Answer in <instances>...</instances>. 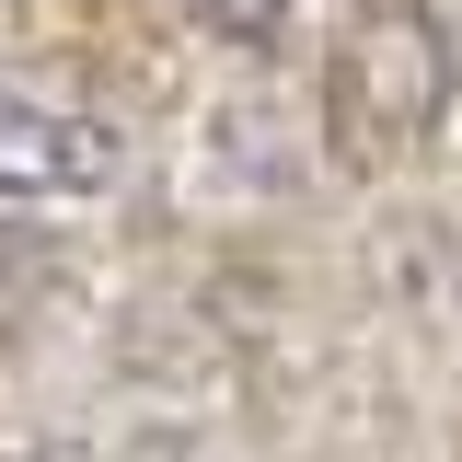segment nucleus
Wrapping results in <instances>:
<instances>
[{"instance_id":"7ed1b4c3","label":"nucleus","mask_w":462,"mask_h":462,"mask_svg":"<svg viewBox=\"0 0 462 462\" xmlns=\"http://www.w3.org/2000/svg\"><path fill=\"white\" fill-rule=\"evenodd\" d=\"M47 289H58V243L23 231V220H0V336H23L47 312Z\"/></svg>"},{"instance_id":"f257e3e1","label":"nucleus","mask_w":462,"mask_h":462,"mask_svg":"<svg viewBox=\"0 0 462 462\" xmlns=\"http://www.w3.org/2000/svg\"><path fill=\"white\" fill-rule=\"evenodd\" d=\"M451 81H462V58L428 0H346L336 47H324V162L358 173V185L404 173L439 139Z\"/></svg>"},{"instance_id":"20e7f679","label":"nucleus","mask_w":462,"mask_h":462,"mask_svg":"<svg viewBox=\"0 0 462 462\" xmlns=\"http://www.w3.org/2000/svg\"><path fill=\"white\" fill-rule=\"evenodd\" d=\"M185 23H208V35H231V47H266L289 23V0H185Z\"/></svg>"},{"instance_id":"39448f33","label":"nucleus","mask_w":462,"mask_h":462,"mask_svg":"<svg viewBox=\"0 0 462 462\" xmlns=\"http://www.w3.org/2000/svg\"><path fill=\"white\" fill-rule=\"evenodd\" d=\"M12 462H93V451H69V439H35V451H12Z\"/></svg>"},{"instance_id":"f03ea898","label":"nucleus","mask_w":462,"mask_h":462,"mask_svg":"<svg viewBox=\"0 0 462 462\" xmlns=\"http://www.w3.org/2000/svg\"><path fill=\"white\" fill-rule=\"evenodd\" d=\"M116 127L93 105H69L47 81L0 69V208H35V197H105L116 185Z\"/></svg>"}]
</instances>
